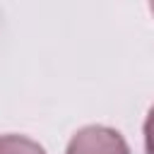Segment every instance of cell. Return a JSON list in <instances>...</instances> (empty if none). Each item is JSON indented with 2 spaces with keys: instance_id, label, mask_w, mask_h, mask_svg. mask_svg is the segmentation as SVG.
Returning <instances> with one entry per match:
<instances>
[{
  "instance_id": "obj_1",
  "label": "cell",
  "mask_w": 154,
  "mask_h": 154,
  "mask_svg": "<svg viewBox=\"0 0 154 154\" xmlns=\"http://www.w3.org/2000/svg\"><path fill=\"white\" fill-rule=\"evenodd\" d=\"M65 154H130L123 135L106 125H87L77 130Z\"/></svg>"
},
{
  "instance_id": "obj_3",
  "label": "cell",
  "mask_w": 154,
  "mask_h": 154,
  "mask_svg": "<svg viewBox=\"0 0 154 154\" xmlns=\"http://www.w3.org/2000/svg\"><path fill=\"white\" fill-rule=\"evenodd\" d=\"M144 149H147V154H154V106L144 120Z\"/></svg>"
},
{
  "instance_id": "obj_4",
  "label": "cell",
  "mask_w": 154,
  "mask_h": 154,
  "mask_svg": "<svg viewBox=\"0 0 154 154\" xmlns=\"http://www.w3.org/2000/svg\"><path fill=\"white\" fill-rule=\"evenodd\" d=\"M149 10H152V14H154V2H152V5H149Z\"/></svg>"
},
{
  "instance_id": "obj_2",
  "label": "cell",
  "mask_w": 154,
  "mask_h": 154,
  "mask_svg": "<svg viewBox=\"0 0 154 154\" xmlns=\"http://www.w3.org/2000/svg\"><path fill=\"white\" fill-rule=\"evenodd\" d=\"M0 154H46L43 147L24 135H0Z\"/></svg>"
}]
</instances>
